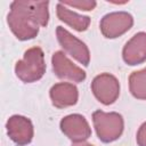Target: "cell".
I'll use <instances>...</instances> for the list:
<instances>
[{
  "instance_id": "cell-1",
  "label": "cell",
  "mask_w": 146,
  "mask_h": 146,
  "mask_svg": "<svg viewBox=\"0 0 146 146\" xmlns=\"http://www.w3.org/2000/svg\"><path fill=\"white\" fill-rule=\"evenodd\" d=\"M48 5V1L32 0H17L10 3L7 23L18 40H31L39 33L40 26H47L49 19Z\"/></svg>"
},
{
  "instance_id": "cell-2",
  "label": "cell",
  "mask_w": 146,
  "mask_h": 146,
  "mask_svg": "<svg viewBox=\"0 0 146 146\" xmlns=\"http://www.w3.org/2000/svg\"><path fill=\"white\" fill-rule=\"evenodd\" d=\"M46 72L44 55L40 47H32L24 52L23 59L15 65L16 76L25 83L40 80Z\"/></svg>"
},
{
  "instance_id": "cell-3",
  "label": "cell",
  "mask_w": 146,
  "mask_h": 146,
  "mask_svg": "<svg viewBox=\"0 0 146 146\" xmlns=\"http://www.w3.org/2000/svg\"><path fill=\"white\" fill-rule=\"evenodd\" d=\"M92 122L98 138L103 143H112L119 139L123 132L124 121L116 112H103L100 110L92 113Z\"/></svg>"
},
{
  "instance_id": "cell-4",
  "label": "cell",
  "mask_w": 146,
  "mask_h": 146,
  "mask_svg": "<svg viewBox=\"0 0 146 146\" xmlns=\"http://www.w3.org/2000/svg\"><path fill=\"white\" fill-rule=\"evenodd\" d=\"M91 90L98 102L104 105H111L119 98L120 83L114 75L110 73H102L94 78L91 82Z\"/></svg>"
},
{
  "instance_id": "cell-5",
  "label": "cell",
  "mask_w": 146,
  "mask_h": 146,
  "mask_svg": "<svg viewBox=\"0 0 146 146\" xmlns=\"http://www.w3.org/2000/svg\"><path fill=\"white\" fill-rule=\"evenodd\" d=\"M133 25V17L127 11L106 14L99 24L100 32L107 39H115L128 32Z\"/></svg>"
},
{
  "instance_id": "cell-6",
  "label": "cell",
  "mask_w": 146,
  "mask_h": 146,
  "mask_svg": "<svg viewBox=\"0 0 146 146\" xmlns=\"http://www.w3.org/2000/svg\"><path fill=\"white\" fill-rule=\"evenodd\" d=\"M56 35L62 48L83 66H88L90 62V51L84 42L71 34L63 26H57Z\"/></svg>"
},
{
  "instance_id": "cell-7",
  "label": "cell",
  "mask_w": 146,
  "mask_h": 146,
  "mask_svg": "<svg viewBox=\"0 0 146 146\" xmlns=\"http://www.w3.org/2000/svg\"><path fill=\"white\" fill-rule=\"evenodd\" d=\"M60 130L73 143L86 141L91 136V129L84 116L81 114H70L62 119Z\"/></svg>"
},
{
  "instance_id": "cell-8",
  "label": "cell",
  "mask_w": 146,
  "mask_h": 146,
  "mask_svg": "<svg viewBox=\"0 0 146 146\" xmlns=\"http://www.w3.org/2000/svg\"><path fill=\"white\" fill-rule=\"evenodd\" d=\"M9 138L18 146H25L31 143L34 135L33 124L30 119L23 115H13L6 123Z\"/></svg>"
},
{
  "instance_id": "cell-9",
  "label": "cell",
  "mask_w": 146,
  "mask_h": 146,
  "mask_svg": "<svg viewBox=\"0 0 146 146\" xmlns=\"http://www.w3.org/2000/svg\"><path fill=\"white\" fill-rule=\"evenodd\" d=\"M51 63L54 73L59 79H66L73 82H82L86 79V72L81 67L72 63L64 54V51L58 50L54 52Z\"/></svg>"
},
{
  "instance_id": "cell-10",
  "label": "cell",
  "mask_w": 146,
  "mask_h": 146,
  "mask_svg": "<svg viewBox=\"0 0 146 146\" xmlns=\"http://www.w3.org/2000/svg\"><path fill=\"white\" fill-rule=\"evenodd\" d=\"M122 58L128 65H138L146 60V32L136 33L123 47Z\"/></svg>"
},
{
  "instance_id": "cell-11",
  "label": "cell",
  "mask_w": 146,
  "mask_h": 146,
  "mask_svg": "<svg viewBox=\"0 0 146 146\" xmlns=\"http://www.w3.org/2000/svg\"><path fill=\"white\" fill-rule=\"evenodd\" d=\"M51 103L57 108H65L76 104L79 98L78 88L70 82H59L54 84L49 91Z\"/></svg>"
},
{
  "instance_id": "cell-12",
  "label": "cell",
  "mask_w": 146,
  "mask_h": 146,
  "mask_svg": "<svg viewBox=\"0 0 146 146\" xmlns=\"http://www.w3.org/2000/svg\"><path fill=\"white\" fill-rule=\"evenodd\" d=\"M56 13H57V17L62 22H64L65 24H67L68 26L73 27L74 30H76L79 32L86 31L90 25V17L82 16V15H79V14L70 10L62 2L57 3Z\"/></svg>"
},
{
  "instance_id": "cell-13",
  "label": "cell",
  "mask_w": 146,
  "mask_h": 146,
  "mask_svg": "<svg viewBox=\"0 0 146 146\" xmlns=\"http://www.w3.org/2000/svg\"><path fill=\"white\" fill-rule=\"evenodd\" d=\"M129 89L135 98L146 100V67L130 74Z\"/></svg>"
},
{
  "instance_id": "cell-14",
  "label": "cell",
  "mask_w": 146,
  "mask_h": 146,
  "mask_svg": "<svg viewBox=\"0 0 146 146\" xmlns=\"http://www.w3.org/2000/svg\"><path fill=\"white\" fill-rule=\"evenodd\" d=\"M63 5L65 6H70V7H74L81 10H92L97 2L94 0H76V1H62Z\"/></svg>"
},
{
  "instance_id": "cell-15",
  "label": "cell",
  "mask_w": 146,
  "mask_h": 146,
  "mask_svg": "<svg viewBox=\"0 0 146 146\" xmlns=\"http://www.w3.org/2000/svg\"><path fill=\"white\" fill-rule=\"evenodd\" d=\"M137 144L138 146H146V122H144L137 132Z\"/></svg>"
},
{
  "instance_id": "cell-16",
  "label": "cell",
  "mask_w": 146,
  "mask_h": 146,
  "mask_svg": "<svg viewBox=\"0 0 146 146\" xmlns=\"http://www.w3.org/2000/svg\"><path fill=\"white\" fill-rule=\"evenodd\" d=\"M73 146H94V145H91V144H88V143H84V141H82V143H74V145Z\"/></svg>"
}]
</instances>
